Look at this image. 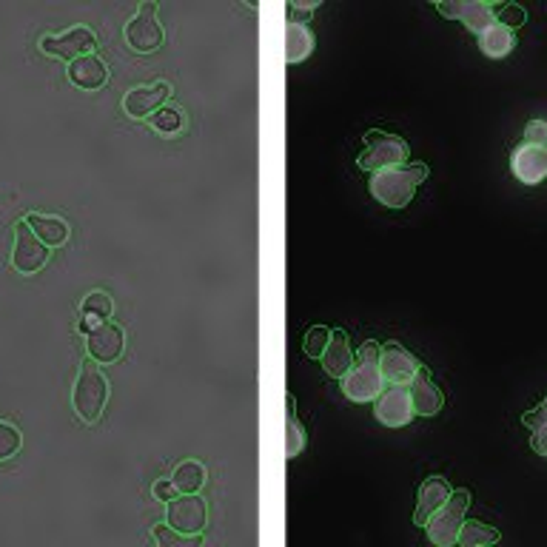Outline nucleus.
Listing matches in <instances>:
<instances>
[{
  "label": "nucleus",
  "instance_id": "nucleus-1",
  "mask_svg": "<svg viewBox=\"0 0 547 547\" xmlns=\"http://www.w3.org/2000/svg\"><path fill=\"white\" fill-rule=\"evenodd\" d=\"M428 177V166L422 163H402L394 169H382L371 177V194L382 206L405 208L414 200L416 186Z\"/></svg>",
  "mask_w": 547,
  "mask_h": 547
},
{
  "label": "nucleus",
  "instance_id": "nucleus-2",
  "mask_svg": "<svg viewBox=\"0 0 547 547\" xmlns=\"http://www.w3.org/2000/svg\"><path fill=\"white\" fill-rule=\"evenodd\" d=\"M382 371H379V345L377 342H362L351 371L342 377V394L351 402H371L382 394Z\"/></svg>",
  "mask_w": 547,
  "mask_h": 547
},
{
  "label": "nucleus",
  "instance_id": "nucleus-3",
  "mask_svg": "<svg viewBox=\"0 0 547 547\" xmlns=\"http://www.w3.org/2000/svg\"><path fill=\"white\" fill-rule=\"evenodd\" d=\"M106 399H109V382L100 374L95 359L89 357L80 365L75 391H72V405H75L77 416L92 425V422H97L103 416Z\"/></svg>",
  "mask_w": 547,
  "mask_h": 547
},
{
  "label": "nucleus",
  "instance_id": "nucleus-4",
  "mask_svg": "<svg viewBox=\"0 0 547 547\" xmlns=\"http://www.w3.org/2000/svg\"><path fill=\"white\" fill-rule=\"evenodd\" d=\"M468 508H471V491H465V488L453 491L451 496H448V502L428 519V525H425V528H428V539H431L436 547L456 545Z\"/></svg>",
  "mask_w": 547,
  "mask_h": 547
},
{
  "label": "nucleus",
  "instance_id": "nucleus-5",
  "mask_svg": "<svg viewBox=\"0 0 547 547\" xmlns=\"http://www.w3.org/2000/svg\"><path fill=\"white\" fill-rule=\"evenodd\" d=\"M408 163V146L397 134L368 132L365 134V151L359 154V169L382 171Z\"/></svg>",
  "mask_w": 547,
  "mask_h": 547
},
{
  "label": "nucleus",
  "instance_id": "nucleus-6",
  "mask_svg": "<svg viewBox=\"0 0 547 547\" xmlns=\"http://www.w3.org/2000/svg\"><path fill=\"white\" fill-rule=\"evenodd\" d=\"M154 12H157L154 3H143L140 12L126 23L123 35H126V43L132 46L137 55H151V52H157L163 46L166 32H163V23L157 20Z\"/></svg>",
  "mask_w": 547,
  "mask_h": 547
},
{
  "label": "nucleus",
  "instance_id": "nucleus-7",
  "mask_svg": "<svg viewBox=\"0 0 547 547\" xmlns=\"http://www.w3.org/2000/svg\"><path fill=\"white\" fill-rule=\"evenodd\" d=\"M166 522L180 533H203L208 525L206 499L200 493H174L166 502Z\"/></svg>",
  "mask_w": 547,
  "mask_h": 547
},
{
  "label": "nucleus",
  "instance_id": "nucleus-8",
  "mask_svg": "<svg viewBox=\"0 0 547 547\" xmlns=\"http://www.w3.org/2000/svg\"><path fill=\"white\" fill-rule=\"evenodd\" d=\"M49 263V246L38 240V234L26 220L15 226V246H12V265L20 274H38Z\"/></svg>",
  "mask_w": 547,
  "mask_h": 547
},
{
  "label": "nucleus",
  "instance_id": "nucleus-9",
  "mask_svg": "<svg viewBox=\"0 0 547 547\" xmlns=\"http://www.w3.org/2000/svg\"><path fill=\"white\" fill-rule=\"evenodd\" d=\"M97 35L86 26H75L69 29L66 35H57V38H40V52L49 57H60V60H69L75 63L77 57L95 55Z\"/></svg>",
  "mask_w": 547,
  "mask_h": 547
},
{
  "label": "nucleus",
  "instance_id": "nucleus-10",
  "mask_svg": "<svg viewBox=\"0 0 547 547\" xmlns=\"http://www.w3.org/2000/svg\"><path fill=\"white\" fill-rule=\"evenodd\" d=\"M374 414L382 425L388 428H405L414 419V402H411V385H391L382 388V394L377 397V408Z\"/></svg>",
  "mask_w": 547,
  "mask_h": 547
},
{
  "label": "nucleus",
  "instance_id": "nucleus-11",
  "mask_svg": "<svg viewBox=\"0 0 547 547\" xmlns=\"http://www.w3.org/2000/svg\"><path fill=\"white\" fill-rule=\"evenodd\" d=\"M436 9H439V15H445V18L465 23L476 38H479L488 26L496 23L493 3H485V0H453V3H436Z\"/></svg>",
  "mask_w": 547,
  "mask_h": 547
},
{
  "label": "nucleus",
  "instance_id": "nucleus-12",
  "mask_svg": "<svg viewBox=\"0 0 547 547\" xmlns=\"http://www.w3.org/2000/svg\"><path fill=\"white\" fill-rule=\"evenodd\" d=\"M419 368H422L419 359L408 354L397 342H388L379 348V371L388 385H411V379L416 377Z\"/></svg>",
  "mask_w": 547,
  "mask_h": 547
},
{
  "label": "nucleus",
  "instance_id": "nucleus-13",
  "mask_svg": "<svg viewBox=\"0 0 547 547\" xmlns=\"http://www.w3.org/2000/svg\"><path fill=\"white\" fill-rule=\"evenodd\" d=\"M123 348H126V334H123V328L120 325H114V322H100L95 325L89 334H86V351H89V357L95 359V362H114V359L123 357Z\"/></svg>",
  "mask_w": 547,
  "mask_h": 547
},
{
  "label": "nucleus",
  "instance_id": "nucleus-14",
  "mask_svg": "<svg viewBox=\"0 0 547 547\" xmlns=\"http://www.w3.org/2000/svg\"><path fill=\"white\" fill-rule=\"evenodd\" d=\"M171 86L157 80V83H149V86H134L132 92H126L123 97V109L129 117L140 120V117H151L154 112L163 109V103L169 100Z\"/></svg>",
  "mask_w": 547,
  "mask_h": 547
},
{
  "label": "nucleus",
  "instance_id": "nucleus-15",
  "mask_svg": "<svg viewBox=\"0 0 547 547\" xmlns=\"http://www.w3.org/2000/svg\"><path fill=\"white\" fill-rule=\"evenodd\" d=\"M510 169L516 174V180H522L525 186H536L547 177V146H530L522 143L510 157Z\"/></svg>",
  "mask_w": 547,
  "mask_h": 547
},
{
  "label": "nucleus",
  "instance_id": "nucleus-16",
  "mask_svg": "<svg viewBox=\"0 0 547 547\" xmlns=\"http://www.w3.org/2000/svg\"><path fill=\"white\" fill-rule=\"evenodd\" d=\"M453 493V488L448 485V479H442V476H431V479H425L422 482V488H419V502H416V513H414V522L416 525H428V519L434 516L436 510L442 508L445 502H448V496Z\"/></svg>",
  "mask_w": 547,
  "mask_h": 547
},
{
  "label": "nucleus",
  "instance_id": "nucleus-17",
  "mask_svg": "<svg viewBox=\"0 0 547 547\" xmlns=\"http://www.w3.org/2000/svg\"><path fill=\"white\" fill-rule=\"evenodd\" d=\"M411 402H414L416 414L422 416H436L442 411V391L436 388L425 368H419L416 377L411 379Z\"/></svg>",
  "mask_w": 547,
  "mask_h": 547
},
{
  "label": "nucleus",
  "instance_id": "nucleus-18",
  "mask_svg": "<svg viewBox=\"0 0 547 547\" xmlns=\"http://www.w3.org/2000/svg\"><path fill=\"white\" fill-rule=\"evenodd\" d=\"M69 80L75 83L77 89L95 92V89H100L109 80V69H106V63L97 55L77 57L75 63H69Z\"/></svg>",
  "mask_w": 547,
  "mask_h": 547
},
{
  "label": "nucleus",
  "instance_id": "nucleus-19",
  "mask_svg": "<svg viewBox=\"0 0 547 547\" xmlns=\"http://www.w3.org/2000/svg\"><path fill=\"white\" fill-rule=\"evenodd\" d=\"M354 365V354H351V345H348V334L345 331H331V340L328 348L322 354V368L328 377L342 379Z\"/></svg>",
  "mask_w": 547,
  "mask_h": 547
},
{
  "label": "nucleus",
  "instance_id": "nucleus-20",
  "mask_svg": "<svg viewBox=\"0 0 547 547\" xmlns=\"http://www.w3.org/2000/svg\"><path fill=\"white\" fill-rule=\"evenodd\" d=\"M311 49H314V38H311L308 26L288 20L285 23V63H291V66L300 63L311 55Z\"/></svg>",
  "mask_w": 547,
  "mask_h": 547
},
{
  "label": "nucleus",
  "instance_id": "nucleus-21",
  "mask_svg": "<svg viewBox=\"0 0 547 547\" xmlns=\"http://www.w3.org/2000/svg\"><path fill=\"white\" fill-rule=\"evenodd\" d=\"M26 223L32 226V231L38 234V240H43L46 246H63L69 240V223L60 217H49V214H29Z\"/></svg>",
  "mask_w": 547,
  "mask_h": 547
},
{
  "label": "nucleus",
  "instance_id": "nucleus-22",
  "mask_svg": "<svg viewBox=\"0 0 547 547\" xmlns=\"http://www.w3.org/2000/svg\"><path fill=\"white\" fill-rule=\"evenodd\" d=\"M513 43H516V35H513V29L502 26V23H493V26H488V29H485L482 35H479V49H482V52H485L488 57L510 55Z\"/></svg>",
  "mask_w": 547,
  "mask_h": 547
},
{
  "label": "nucleus",
  "instance_id": "nucleus-23",
  "mask_svg": "<svg viewBox=\"0 0 547 547\" xmlns=\"http://www.w3.org/2000/svg\"><path fill=\"white\" fill-rule=\"evenodd\" d=\"M171 482L177 493H200V488L206 485V468L200 462H183V465H177Z\"/></svg>",
  "mask_w": 547,
  "mask_h": 547
},
{
  "label": "nucleus",
  "instance_id": "nucleus-24",
  "mask_svg": "<svg viewBox=\"0 0 547 547\" xmlns=\"http://www.w3.org/2000/svg\"><path fill=\"white\" fill-rule=\"evenodd\" d=\"M285 405H288V414H285V459H294L305 448V428L300 425V419L294 416V399H291V394L285 397Z\"/></svg>",
  "mask_w": 547,
  "mask_h": 547
},
{
  "label": "nucleus",
  "instance_id": "nucleus-25",
  "mask_svg": "<svg viewBox=\"0 0 547 547\" xmlns=\"http://www.w3.org/2000/svg\"><path fill=\"white\" fill-rule=\"evenodd\" d=\"M499 539H502V536H499V530L488 528V525H482V522H462V530H459L456 545L488 547V545H496Z\"/></svg>",
  "mask_w": 547,
  "mask_h": 547
},
{
  "label": "nucleus",
  "instance_id": "nucleus-26",
  "mask_svg": "<svg viewBox=\"0 0 547 547\" xmlns=\"http://www.w3.org/2000/svg\"><path fill=\"white\" fill-rule=\"evenodd\" d=\"M151 536H154V542L160 547H200L203 545V536L200 533H180V530H174L166 522V525H157V528L151 530Z\"/></svg>",
  "mask_w": 547,
  "mask_h": 547
},
{
  "label": "nucleus",
  "instance_id": "nucleus-27",
  "mask_svg": "<svg viewBox=\"0 0 547 547\" xmlns=\"http://www.w3.org/2000/svg\"><path fill=\"white\" fill-rule=\"evenodd\" d=\"M149 126L160 134H177L186 126V117H183L180 109H174V106H163L160 112L151 114Z\"/></svg>",
  "mask_w": 547,
  "mask_h": 547
},
{
  "label": "nucleus",
  "instance_id": "nucleus-28",
  "mask_svg": "<svg viewBox=\"0 0 547 547\" xmlns=\"http://www.w3.org/2000/svg\"><path fill=\"white\" fill-rule=\"evenodd\" d=\"M80 311H83V317H89V320L95 322H106L112 317L114 305L109 300V294H103V291H92V294H86V300L80 305Z\"/></svg>",
  "mask_w": 547,
  "mask_h": 547
},
{
  "label": "nucleus",
  "instance_id": "nucleus-29",
  "mask_svg": "<svg viewBox=\"0 0 547 547\" xmlns=\"http://www.w3.org/2000/svg\"><path fill=\"white\" fill-rule=\"evenodd\" d=\"M328 340H331V331H328L325 325H314V328L305 334V342H302L305 357L320 359L322 354H325V348H328Z\"/></svg>",
  "mask_w": 547,
  "mask_h": 547
},
{
  "label": "nucleus",
  "instance_id": "nucleus-30",
  "mask_svg": "<svg viewBox=\"0 0 547 547\" xmlns=\"http://www.w3.org/2000/svg\"><path fill=\"white\" fill-rule=\"evenodd\" d=\"M493 12H496V23H502L508 29H516V26H522L528 20L525 9L513 6V3H493Z\"/></svg>",
  "mask_w": 547,
  "mask_h": 547
},
{
  "label": "nucleus",
  "instance_id": "nucleus-31",
  "mask_svg": "<svg viewBox=\"0 0 547 547\" xmlns=\"http://www.w3.org/2000/svg\"><path fill=\"white\" fill-rule=\"evenodd\" d=\"M20 431L15 425H9V422H0V462L3 459H12L15 453L20 451Z\"/></svg>",
  "mask_w": 547,
  "mask_h": 547
},
{
  "label": "nucleus",
  "instance_id": "nucleus-32",
  "mask_svg": "<svg viewBox=\"0 0 547 547\" xmlns=\"http://www.w3.org/2000/svg\"><path fill=\"white\" fill-rule=\"evenodd\" d=\"M530 146H547V123L545 120H530L528 129H525V140Z\"/></svg>",
  "mask_w": 547,
  "mask_h": 547
},
{
  "label": "nucleus",
  "instance_id": "nucleus-33",
  "mask_svg": "<svg viewBox=\"0 0 547 547\" xmlns=\"http://www.w3.org/2000/svg\"><path fill=\"white\" fill-rule=\"evenodd\" d=\"M522 422L528 425L530 431H536L539 425H547V399H545V402H539V405H536V408H533L530 414L522 416Z\"/></svg>",
  "mask_w": 547,
  "mask_h": 547
},
{
  "label": "nucleus",
  "instance_id": "nucleus-34",
  "mask_svg": "<svg viewBox=\"0 0 547 547\" xmlns=\"http://www.w3.org/2000/svg\"><path fill=\"white\" fill-rule=\"evenodd\" d=\"M314 9H317V3H288V20H294V23H305Z\"/></svg>",
  "mask_w": 547,
  "mask_h": 547
},
{
  "label": "nucleus",
  "instance_id": "nucleus-35",
  "mask_svg": "<svg viewBox=\"0 0 547 547\" xmlns=\"http://www.w3.org/2000/svg\"><path fill=\"white\" fill-rule=\"evenodd\" d=\"M530 448L539 453V456H547V425H539V428L533 431Z\"/></svg>",
  "mask_w": 547,
  "mask_h": 547
},
{
  "label": "nucleus",
  "instance_id": "nucleus-36",
  "mask_svg": "<svg viewBox=\"0 0 547 547\" xmlns=\"http://www.w3.org/2000/svg\"><path fill=\"white\" fill-rule=\"evenodd\" d=\"M174 493H177V488H174V482H171V479H160V482L154 485V496H157V499H163V502H169Z\"/></svg>",
  "mask_w": 547,
  "mask_h": 547
}]
</instances>
